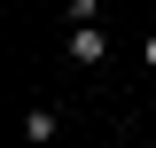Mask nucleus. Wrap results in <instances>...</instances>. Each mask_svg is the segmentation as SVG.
Instances as JSON below:
<instances>
[{"label":"nucleus","mask_w":156,"mask_h":148,"mask_svg":"<svg viewBox=\"0 0 156 148\" xmlns=\"http://www.w3.org/2000/svg\"><path fill=\"white\" fill-rule=\"evenodd\" d=\"M70 23H101V0H70Z\"/></svg>","instance_id":"nucleus-3"},{"label":"nucleus","mask_w":156,"mask_h":148,"mask_svg":"<svg viewBox=\"0 0 156 148\" xmlns=\"http://www.w3.org/2000/svg\"><path fill=\"white\" fill-rule=\"evenodd\" d=\"M140 62H148V70H156V39H140Z\"/></svg>","instance_id":"nucleus-4"},{"label":"nucleus","mask_w":156,"mask_h":148,"mask_svg":"<svg viewBox=\"0 0 156 148\" xmlns=\"http://www.w3.org/2000/svg\"><path fill=\"white\" fill-rule=\"evenodd\" d=\"M55 132H62V117H55V109H31V117H23V140H31V148H47Z\"/></svg>","instance_id":"nucleus-2"},{"label":"nucleus","mask_w":156,"mask_h":148,"mask_svg":"<svg viewBox=\"0 0 156 148\" xmlns=\"http://www.w3.org/2000/svg\"><path fill=\"white\" fill-rule=\"evenodd\" d=\"M101 55H109V39H101V23H70V62H86V70H94Z\"/></svg>","instance_id":"nucleus-1"}]
</instances>
